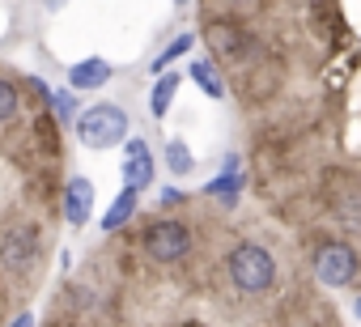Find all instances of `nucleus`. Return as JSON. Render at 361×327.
I'll return each instance as SVG.
<instances>
[{"instance_id": "obj_1", "label": "nucleus", "mask_w": 361, "mask_h": 327, "mask_svg": "<svg viewBox=\"0 0 361 327\" xmlns=\"http://www.w3.org/2000/svg\"><path fill=\"white\" fill-rule=\"evenodd\" d=\"M77 136L85 149H115V144H128V111L123 106H111V102H98L90 106L81 119H77Z\"/></svg>"}, {"instance_id": "obj_2", "label": "nucleus", "mask_w": 361, "mask_h": 327, "mask_svg": "<svg viewBox=\"0 0 361 327\" xmlns=\"http://www.w3.org/2000/svg\"><path fill=\"white\" fill-rule=\"evenodd\" d=\"M226 268H230V280H234L243 293H268L272 280H276V259H272L259 242L234 247L230 259H226Z\"/></svg>"}, {"instance_id": "obj_3", "label": "nucleus", "mask_w": 361, "mask_h": 327, "mask_svg": "<svg viewBox=\"0 0 361 327\" xmlns=\"http://www.w3.org/2000/svg\"><path fill=\"white\" fill-rule=\"evenodd\" d=\"M314 276H319V285H327V289L353 285V280H357V255H353V247H344V242H323V247L314 251Z\"/></svg>"}, {"instance_id": "obj_4", "label": "nucleus", "mask_w": 361, "mask_h": 327, "mask_svg": "<svg viewBox=\"0 0 361 327\" xmlns=\"http://www.w3.org/2000/svg\"><path fill=\"white\" fill-rule=\"evenodd\" d=\"M145 251H149L157 264H174V259H183V255L192 251V230L178 226V221H157V226H149V234H145Z\"/></svg>"}, {"instance_id": "obj_5", "label": "nucleus", "mask_w": 361, "mask_h": 327, "mask_svg": "<svg viewBox=\"0 0 361 327\" xmlns=\"http://www.w3.org/2000/svg\"><path fill=\"white\" fill-rule=\"evenodd\" d=\"M119 175H123V187L128 192H145L149 183H153V175H157V161H153V149L145 144V140H128L123 144V166H119Z\"/></svg>"}, {"instance_id": "obj_6", "label": "nucleus", "mask_w": 361, "mask_h": 327, "mask_svg": "<svg viewBox=\"0 0 361 327\" xmlns=\"http://www.w3.org/2000/svg\"><path fill=\"white\" fill-rule=\"evenodd\" d=\"M0 259H5V268L22 272V268H35L39 259V234L26 226V230H9L5 238H0Z\"/></svg>"}, {"instance_id": "obj_7", "label": "nucleus", "mask_w": 361, "mask_h": 327, "mask_svg": "<svg viewBox=\"0 0 361 327\" xmlns=\"http://www.w3.org/2000/svg\"><path fill=\"white\" fill-rule=\"evenodd\" d=\"M90 213H94V183L85 175H77L64 187V217H68V226H85Z\"/></svg>"}, {"instance_id": "obj_8", "label": "nucleus", "mask_w": 361, "mask_h": 327, "mask_svg": "<svg viewBox=\"0 0 361 327\" xmlns=\"http://www.w3.org/2000/svg\"><path fill=\"white\" fill-rule=\"evenodd\" d=\"M111 64L102 60V56H90V60H81V64H73L68 68V90H102L106 81H111Z\"/></svg>"}, {"instance_id": "obj_9", "label": "nucleus", "mask_w": 361, "mask_h": 327, "mask_svg": "<svg viewBox=\"0 0 361 327\" xmlns=\"http://www.w3.org/2000/svg\"><path fill=\"white\" fill-rule=\"evenodd\" d=\"M213 200H221V204H238V196H243V171H238V157H226V171L204 187Z\"/></svg>"}, {"instance_id": "obj_10", "label": "nucleus", "mask_w": 361, "mask_h": 327, "mask_svg": "<svg viewBox=\"0 0 361 327\" xmlns=\"http://www.w3.org/2000/svg\"><path fill=\"white\" fill-rule=\"evenodd\" d=\"M188 73H192V81H196L209 98H226V81H221V73H217L213 60H192Z\"/></svg>"}, {"instance_id": "obj_11", "label": "nucleus", "mask_w": 361, "mask_h": 327, "mask_svg": "<svg viewBox=\"0 0 361 327\" xmlns=\"http://www.w3.org/2000/svg\"><path fill=\"white\" fill-rule=\"evenodd\" d=\"M136 200H140V192H128V187H123V192L115 196V204L106 209L102 230H106V234H115L119 226H128V221H132V213H136Z\"/></svg>"}, {"instance_id": "obj_12", "label": "nucleus", "mask_w": 361, "mask_h": 327, "mask_svg": "<svg viewBox=\"0 0 361 327\" xmlns=\"http://www.w3.org/2000/svg\"><path fill=\"white\" fill-rule=\"evenodd\" d=\"M174 94H178V73H166V77H157V85H153V94H149V111H153V119H161V115L170 111Z\"/></svg>"}, {"instance_id": "obj_13", "label": "nucleus", "mask_w": 361, "mask_h": 327, "mask_svg": "<svg viewBox=\"0 0 361 327\" xmlns=\"http://www.w3.org/2000/svg\"><path fill=\"white\" fill-rule=\"evenodd\" d=\"M166 171L170 175H192L196 171V153L188 149V140H166Z\"/></svg>"}, {"instance_id": "obj_14", "label": "nucleus", "mask_w": 361, "mask_h": 327, "mask_svg": "<svg viewBox=\"0 0 361 327\" xmlns=\"http://www.w3.org/2000/svg\"><path fill=\"white\" fill-rule=\"evenodd\" d=\"M188 51H192V35H178V39H174V43H170V47L149 64V68H153V77H166V73H170V64H174L178 56H188Z\"/></svg>"}, {"instance_id": "obj_15", "label": "nucleus", "mask_w": 361, "mask_h": 327, "mask_svg": "<svg viewBox=\"0 0 361 327\" xmlns=\"http://www.w3.org/2000/svg\"><path fill=\"white\" fill-rule=\"evenodd\" d=\"M18 85L13 81H5V77H0V123H5V119H13L18 115Z\"/></svg>"}, {"instance_id": "obj_16", "label": "nucleus", "mask_w": 361, "mask_h": 327, "mask_svg": "<svg viewBox=\"0 0 361 327\" xmlns=\"http://www.w3.org/2000/svg\"><path fill=\"white\" fill-rule=\"evenodd\" d=\"M47 102L56 106V115H60V119H73V111H77V98H73V90H60V94H51Z\"/></svg>"}, {"instance_id": "obj_17", "label": "nucleus", "mask_w": 361, "mask_h": 327, "mask_svg": "<svg viewBox=\"0 0 361 327\" xmlns=\"http://www.w3.org/2000/svg\"><path fill=\"white\" fill-rule=\"evenodd\" d=\"M183 200H188V196L178 192V187H161V204H166V209H170V204H183Z\"/></svg>"}, {"instance_id": "obj_18", "label": "nucleus", "mask_w": 361, "mask_h": 327, "mask_svg": "<svg viewBox=\"0 0 361 327\" xmlns=\"http://www.w3.org/2000/svg\"><path fill=\"white\" fill-rule=\"evenodd\" d=\"M9 327H35V314H26V310H22V314H18V319L9 323Z\"/></svg>"}, {"instance_id": "obj_19", "label": "nucleus", "mask_w": 361, "mask_h": 327, "mask_svg": "<svg viewBox=\"0 0 361 327\" xmlns=\"http://www.w3.org/2000/svg\"><path fill=\"white\" fill-rule=\"evenodd\" d=\"M353 314H357V319H361V297H357V302H353Z\"/></svg>"}]
</instances>
